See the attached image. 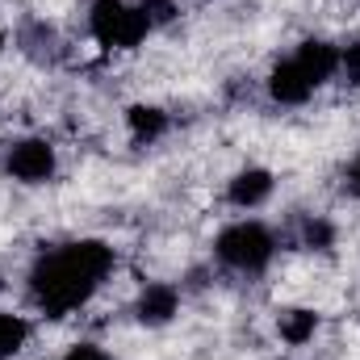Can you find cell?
<instances>
[{
  "mask_svg": "<svg viewBox=\"0 0 360 360\" xmlns=\"http://www.w3.org/2000/svg\"><path fill=\"white\" fill-rule=\"evenodd\" d=\"M214 256H218V264H226L235 272H264L276 256V239H272V231L264 222L243 218V222H231V226L218 231Z\"/></svg>",
  "mask_w": 360,
  "mask_h": 360,
  "instance_id": "obj_2",
  "label": "cell"
},
{
  "mask_svg": "<svg viewBox=\"0 0 360 360\" xmlns=\"http://www.w3.org/2000/svg\"><path fill=\"white\" fill-rule=\"evenodd\" d=\"M126 126H130L134 143H155L168 130V113L160 105H130L126 109Z\"/></svg>",
  "mask_w": 360,
  "mask_h": 360,
  "instance_id": "obj_10",
  "label": "cell"
},
{
  "mask_svg": "<svg viewBox=\"0 0 360 360\" xmlns=\"http://www.w3.org/2000/svg\"><path fill=\"white\" fill-rule=\"evenodd\" d=\"M89 34L105 46V51H134L147 34L151 21L139 4L130 0H92L89 13Z\"/></svg>",
  "mask_w": 360,
  "mask_h": 360,
  "instance_id": "obj_3",
  "label": "cell"
},
{
  "mask_svg": "<svg viewBox=\"0 0 360 360\" xmlns=\"http://www.w3.org/2000/svg\"><path fill=\"white\" fill-rule=\"evenodd\" d=\"M340 72H344V80L360 89V38H352L348 46H340Z\"/></svg>",
  "mask_w": 360,
  "mask_h": 360,
  "instance_id": "obj_13",
  "label": "cell"
},
{
  "mask_svg": "<svg viewBox=\"0 0 360 360\" xmlns=\"http://www.w3.org/2000/svg\"><path fill=\"white\" fill-rule=\"evenodd\" d=\"M55 147L46 139H17L4 155V172L21 184H46L55 176Z\"/></svg>",
  "mask_w": 360,
  "mask_h": 360,
  "instance_id": "obj_4",
  "label": "cell"
},
{
  "mask_svg": "<svg viewBox=\"0 0 360 360\" xmlns=\"http://www.w3.org/2000/svg\"><path fill=\"white\" fill-rule=\"evenodd\" d=\"M139 8L147 13V21H151V30H160V25H168V21H176V0H139Z\"/></svg>",
  "mask_w": 360,
  "mask_h": 360,
  "instance_id": "obj_12",
  "label": "cell"
},
{
  "mask_svg": "<svg viewBox=\"0 0 360 360\" xmlns=\"http://www.w3.org/2000/svg\"><path fill=\"white\" fill-rule=\"evenodd\" d=\"M314 331H319V314H314L310 306H289V310H281V314H276V335H281L289 348L310 344V340H314Z\"/></svg>",
  "mask_w": 360,
  "mask_h": 360,
  "instance_id": "obj_9",
  "label": "cell"
},
{
  "mask_svg": "<svg viewBox=\"0 0 360 360\" xmlns=\"http://www.w3.org/2000/svg\"><path fill=\"white\" fill-rule=\"evenodd\" d=\"M25 340H30V323L21 314H4L0 310V360L17 356L25 348Z\"/></svg>",
  "mask_w": 360,
  "mask_h": 360,
  "instance_id": "obj_11",
  "label": "cell"
},
{
  "mask_svg": "<svg viewBox=\"0 0 360 360\" xmlns=\"http://www.w3.org/2000/svg\"><path fill=\"white\" fill-rule=\"evenodd\" d=\"M272 188H276V180H272L269 168H243L226 180V201L235 210H256L272 197Z\"/></svg>",
  "mask_w": 360,
  "mask_h": 360,
  "instance_id": "obj_6",
  "label": "cell"
},
{
  "mask_svg": "<svg viewBox=\"0 0 360 360\" xmlns=\"http://www.w3.org/2000/svg\"><path fill=\"white\" fill-rule=\"evenodd\" d=\"M4 46H8V38H4V30H0V55H4Z\"/></svg>",
  "mask_w": 360,
  "mask_h": 360,
  "instance_id": "obj_17",
  "label": "cell"
},
{
  "mask_svg": "<svg viewBox=\"0 0 360 360\" xmlns=\"http://www.w3.org/2000/svg\"><path fill=\"white\" fill-rule=\"evenodd\" d=\"M269 96L276 105H306L314 96V84L306 80V72L293 59H281L269 72Z\"/></svg>",
  "mask_w": 360,
  "mask_h": 360,
  "instance_id": "obj_7",
  "label": "cell"
},
{
  "mask_svg": "<svg viewBox=\"0 0 360 360\" xmlns=\"http://www.w3.org/2000/svg\"><path fill=\"white\" fill-rule=\"evenodd\" d=\"M109 272H113V248L101 239H76L38 256V264L30 269V293L42 306V314L63 319L89 302Z\"/></svg>",
  "mask_w": 360,
  "mask_h": 360,
  "instance_id": "obj_1",
  "label": "cell"
},
{
  "mask_svg": "<svg viewBox=\"0 0 360 360\" xmlns=\"http://www.w3.org/2000/svg\"><path fill=\"white\" fill-rule=\"evenodd\" d=\"M348 193H352V197H360V155L352 160V168H348Z\"/></svg>",
  "mask_w": 360,
  "mask_h": 360,
  "instance_id": "obj_16",
  "label": "cell"
},
{
  "mask_svg": "<svg viewBox=\"0 0 360 360\" xmlns=\"http://www.w3.org/2000/svg\"><path fill=\"white\" fill-rule=\"evenodd\" d=\"M176 310H180V289L176 285H164V281L147 285V289L139 293V306H134L139 323H147V327H164V323H172Z\"/></svg>",
  "mask_w": 360,
  "mask_h": 360,
  "instance_id": "obj_8",
  "label": "cell"
},
{
  "mask_svg": "<svg viewBox=\"0 0 360 360\" xmlns=\"http://www.w3.org/2000/svg\"><path fill=\"white\" fill-rule=\"evenodd\" d=\"M293 63L306 72V80H310L314 89H323L331 76H340V46L327 42V38H306V42L297 46Z\"/></svg>",
  "mask_w": 360,
  "mask_h": 360,
  "instance_id": "obj_5",
  "label": "cell"
},
{
  "mask_svg": "<svg viewBox=\"0 0 360 360\" xmlns=\"http://www.w3.org/2000/svg\"><path fill=\"white\" fill-rule=\"evenodd\" d=\"M331 239H335L331 222H323V218H310L306 222V248H331Z\"/></svg>",
  "mask_w": 360,
  "mask_h": 360,
  "instance_id": "obj_14",
  "label": "cell"
},
{
  "mask_svg": "<svg viewBox=\"0 0 360 360\" xmlns=\"http://www.w3.org/2000/svg\"><path fill=\"white\" fill-rule=\"evenodd\" d=\"M63 360H113V356H109V352H105L101 344H72Z\"/></svg>",
  "mask_w": 360,
  "mask_h": 360,
  "instance_id": "obj_15",
  "label": "cell"
}]
</instances>
